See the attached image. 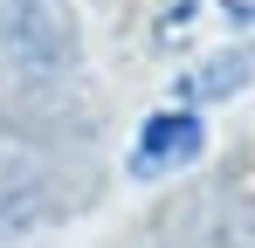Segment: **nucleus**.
I'll list each match as a JSON object with an SVG mask.
<instances>
[{
	"mask_svg": "<svg viewBox=\"0 0 255 248\" xmlns=\"http://www.w3.org/2000/svg\"><path fill=\"white\" fill-rule=\"evenodd\" d=\"M35 214H42V172L21 159V152H7V145H0V235L28 228Z\"/></svg>",
	"mask_w": 255,
	"mask_h": 248,
	"instance_id": "obj_4",
	"label": "nucleus"
},
{
	"mask_svg": "<svg viewBox=\"0 0 255 248\" xmlns=\"http://www.w3.org/2000/svg\"><path fill=\"white\" fill-rule=\"evenodd\" d=\"M200 118L193 111H166V118H145L138 131V172H179L186 159H200Z\"/></svg>",
	"mask_w": 255,
	"mask_h": 248,
	"instance_id": "obj_3",
	"label": "nucleus"
},
{
	"mask_svg": "<svg viewBox=\"0 0 255 248\" xmlns=\"http://www.w3.org/2000/svg\"><path fill=\"white\" fill-rule=\"evenodd\" d=\"M249 35H255V0H172L152 28V48L172 55L179 69H200L221 55H242Z\"/></svg>",
	"mask_w": 255,
	"mask_h": 248,
	"instance_id": "obj_1",
	"label": "nucleus"
},
{
	"mask_svg": "<svg viewBox=\"0 0 255 248\" xmlns=\"http://www.w3.org/2000/svg\"><path fill=\"white\" fill-rule=\"evenodd\" d=\"M0 48L28 83H55L76 69V14L69 0H0Z\"/></svg>",
	"mask_w": 255,
	"mask_h": 248,
	"instance_id": "obj_2",
	"label": "nucleus"
}]
</instances>
